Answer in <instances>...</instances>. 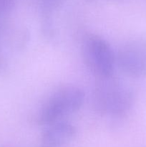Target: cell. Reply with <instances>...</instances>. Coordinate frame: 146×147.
I'll list each match as a JSON object with an SVG mask.
<instances>
[{
	"label": "cell",
	"instance_id": "1",
	"mask_svg": "<svg viewBox=\"0 0 146 147\" xmlns=\"http://www.w3.org/2000/svg\"><path fill=\"white\" fill-rule=\"evenodd\" d=\"M96 79L92 98L94 111L115 119L125 117L134 104L133 89L113 75Z\"/></svg>",
	"mask_w": 146,
	"mask_h": 147
},
{
	"label": "cell",
	"instance_id": "2",
	"mask_svg": "<svg viewBox=\"0 0 146 147\" xmlns=\"http://www.w3.org/2000/svg\"><path fill=\"white\" fill-rule=\"evenodd\" d=\"M84 93L80 87L64 86L53 92L37 111L34 116L36 123L47 126L75 113L82 106Z\"/></svg>",
	"mask_w": 146,
	"mask_h": 147
},
{
	"label": "cell",
	"instance_id": "3",
	"mask_svg": "<svg viewBox=\"0 0 146 147\" xmlns=\"http://www.w3.org/2000/svg\"><path fill=\"white\" fill-rule=\"evenodd\" d=\"M82 57L86 67L97 78L113 75L116 55L109 43L96 34H87L82 38Z\"/></svg>",
	"mask_w": 146,
	"mask_h": 147
},
{
	"label": "cell",
	"instance_id": "4",
	"mask_svg": "<svg viewBox=\"0 0 146 147\" xmlns=\"http://www.w3.org/2000/svg\"><path fill=\"white\" fill-rule=\"evenodd\" d=\"M116 64L128 77H146L145 39H133L125 42L116 54Z\"/></svg>",
	"mask_w": 146,
	"mask_h": 147
},
{
	"label": "cell",
	"instance_id": "5",
	"mask_svg": "<svg viewBox=\"0 0 146 147\" xmlns=\"http://www.w3.org/2000/svg\"><path fill=\"white\" fill-rule=\"evenodd\" d=\"M76 129L71 123L58 121L47 126L41 137L42 147H60L68 143L74 137Z\"/></svg>",
	"mask_w": 146,
	"mask_h": 147
},
{
	"label": "cell",
	"instance_id": "6",
	"mask_svg": "<svg viewBox=\"0 0 146 147\" xmlns=\"http://www.w3.org/2000/svg\"><path fill=\"white\" fill-rule=\"evenodd\" d=\"M62 1V0H38L39 8L42 17V28L43 32L47 37H52L54 34L52 16L53 12L60 7Z\"/></svg>",
	"mask_w": 146,
	"mask_h": 147
},
{
	"label": "cell",
	"instance_id": "7",
	"mask_svg": "<svg viewBox=\"0 0 146 147\" xmlns=\"http://www.w3.org/2000/svg\"><path fill=\"white\" fill-rule=\"evenodd\" d=\"M17 0H0V36L7 27L9 16Z\"/></svg>",
	"mask_w": 146,
	"mask_h": 147
},
{
	"label": "cell",
	"instance_id": "8",
	"mask_svg": "<svg viewBox=\"0 0 146 147\" xmlns=\"http://www.w3.org/2000/svg\"><path fill=\"white\" fill-rule=\"evenodd\" d=\"M7 66V60L6 58L5 54L4 53V50L1 48V46L0 45V72H2L5 70Z\"/></svg>",
	"mask_w": 146,
	"mask_h": 147
}]
</instances>
